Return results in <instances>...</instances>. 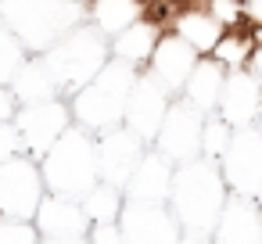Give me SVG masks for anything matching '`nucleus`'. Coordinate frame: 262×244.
<instances>
[{"label": "nucleus", "mask_w": 262, "mask_h": 244, "mask_svg": "<svg viewBox=\"0 0 262 244\" xmlns=\"http://www.w3.org/2000/svg\"><path fill=\"white\" fill-rule=\"evenodd\" d=\"M219 119L230 122V126H244V122H255L258 119V108H262V79L251 76L248 69H233L226 72V83H223V94H219Z\"/></svg>", "instance_id": "nucleus-8"}, {"label": "nucleus", "mask_w": 262, "mask_h": 244, "mask_svg": "<svg viewBox=\"0 0 262 244\" xmlns=\"http://www.w3.org/2000/svg\"><path fill=\"white\" fill-rule=\"evenodd\" d=\"M176 33L198 51V54H208L215 47V40L223 36V26L205 11V8H190V11H180L176 15Z\"/></svg>", "instance_id": "nucleus-12"}, {"label": "nucleus", "mask_w": 262, "mask_h": 244, "mask_svg": "<svg viewBox=\"0 0 262 244\" xmlns=\"http://www.w3.org/2000/svg\"><path fill=\"white\" fill-rule=\"evenodd\" d=\"M172 165L162 154H140L133 176H129V194L133 201H162L172 190Z\"/></svg>", "instance_id": "nucleus-10"}, {"label": "nucleus", "mask_w": 262, "mask_h": 244, "mask_svg": "<svg viewBox=\"0 0 262 244\" xmlns=\"http://www.w3.org/2000/svg\"><path fill=\"white\" fill-rule=\"evenodd\" d=\"M0 119H15V97L0 86Z\"/></svg>", "instance_id": "nucleus-18"}, {"label": "nucleus", "mask_w": 262, "mask_h": 244, "mask_svg": "<svg viewBox=\"0 0 262 244\" xmlns=\"http://www.w3.org/2000/svg\"><path fill=\"white\" fill-rule=\"evenodd\" d=\"M65 122H69V115H65V104H58V101H33L29 108H22L15 115L18 140L36 154H47L54 147V140L65 133Z\"/></svg>", "instance_id": "nucleus-6"}, {"label": "nucleus", "mask_w": 262, "mask_h": 244, "mask_svg": "<svg viewBox=\"0 0 262 244\" xmlns=\"http://www.w3.org/2000/svg\"><path fill=\"white\" fill-rule=\"evenodd\" d=\"M244 15L251 18V26H262V0H244Z\"/></svg>", "instance_id": "nucleus-19"}, {"label": "nucleus", "mask_w": 262, "mask_h": 244, "mask_svg": "<svg viewBox=\"0 0 262 244\" xmlns=\"http://www.w3.org/2000/svg\"><path fill=\"white\" fill-rule=\"evenodd\" d=\"M43 197L40 172L26 158H0V212L11 219H33Z\"/></svg>", "instance_id": "nucleus-4"}, {"label": "nucleus", "mask_w": 262, "mask_h": 244, "mask_svg": "<svg viewBox=\"0 0 262 244\" xmlns=\"http://www.w3.org/2000/svg\"><path fill=\"white\" fill-rule=\"evenodd\" d=\"M104 51V43H101V36L97 33H90V29H83V33H76V36H69L65 43H58L54 51H51V76H54V86L61 90V86H83L90 76H97L101 72V54Z\"/></svg>", "instance_id": "nucleus-3"}, {"label": "nucleus", "mask_w": 262, "mask_h": 244, "mask_svg": "<svg viewBox=\"0 0 262 244\" xmlns=\"http://www.w3.org/2000/svg\"><path fill=\"white\" fill-rule=\"evenodd\" d=\"M255 51V40H251V29H223V36L215 40V47L208 51L212 61H219L226 72L233 69H248V58Z\"/></svg>", "instance_id": "nucleus-14"}, {"label": "nucleus", "mask_w": 262, "mask_h": 244, "mask_svg": "<svg viewBox=\"0 0 262 244\" xmlns=\"http://www.w3.org/2000/svg\"><path fill=\"white\" fill-rule=\"evenodd\" d=\"M15 65H18V54H15V43H11V36H8V29L0 26V83H8L11 79V72H15Z\"/></svg>", "instance_id": "nucleus-16"}, {"label": "nucleus", "mask_w": 262, "mask_h": 244, "mask_svg": "<svg viewBox=\"0 0 262 244\" xmlns=\"http://www.w3.org/2000/svg\"><path fill=\"white\" fill-rule=\"evenodd\" d=\"M126 76H129V61H122V58H119V65L97 72V79H90V86L79 90L76 115L94 129L115 126L126 115V101H129V90H133V83Z\"/></svg>", "instance_id": "nucleus-1"}, {"label": "nucleus", "mask_w": 262, "mask_h": 244, "mask_svg": "<svg viewBox=\"0 0 262 244\" xmlns=\"http://www.w3.org/2000/svg\"><path fill=\"white\" fill-rule=\"evenodd\" d=\"M223 158H226V176H230L233 190L258 197L262 194V133L244 129L237 137H230Z\"/></svg>", "instance_id": "nucleus-5"}, {"label": "nucleus", "mask_w": 262, "mask_h": 244, "mask_svg": "<svg viewBox=\"0 0 262 244\" xmlns=\"http://www.w3.org/2000/svg\"><path fill=\"white\" fill-rule=\"evenodd\" d=\"M18 129L11 126V119H0V158H11L18 151Z\"/></svg>", "instance_id": "nucleus-17"}, {"label": "nucleus", "mask_w": 262, "mask_h": 244, "mask_svg": "<svg viewBox=\"0 0 262 244\" xmlns=\"http://www.w3.org/2000/svg\"><path fill=\"white\" fill-rule=\"evenodd\" d=\"M47 180L58 187V194L83 197L97 180L94 144L83 133H61L54 140V147L47 151Z\"/></svg>", "instance_id": "nucleus-2"}, {"label": "nucleus", "mask_w": 262, "mask_h": 244, "mask_svg": "<svg viewBox=\"0 0 262 244\" xmlns=\"http://www.w3.org/2000/svg\"><path fill=\"white\" fill-rule=\"evenodd\" d=\"M155 43H158V26L144 15V18H137L133 26H126V29L119 33V40H115V54H119L122 61H129V65H140V61L151 58Z\"/></svg>", "instance_id": "nucleus-13"}, {"label": "nucleus", "mask_w": 262, "mask_h": 244, "mask_svg": "<svg viewBox=\"0 0 262 244\" xmlns=\"http://www.w3.org/2000/svg\"><path fill=\"white\" fill-rule=\"evenodd\" d=\"M90 15H94L97 29H104V33L119 29L122 33L126 26H133L144 15V8H140V0H94Z\"/></svg>", "instance_id": "nucleus-15"}, {"label": "nucleus", "mask_w": 262, "mask_h": 244, "mask_svg": "<svg viewBox=\"0 0 262 244\" xmlns=\"http://www.w3.org/2000/svg\"><path fill=\"white\" fill-rule=\"evenodd\" d=\"M205 137V112H198L190 101H180L162 119V151L169 158H190L201 151Z\"/></svg>", "instance_id": "nucleus-7"}, {"label": "nucleus", "mask_w": 262, "mask_h": 244, "mask_svg": "<svg viewBox=\"0 0 262 244\" xmlns=\"http://www.w3.org/2000/svg\"><path fill=\"white\" fill-rule=\"evenodd\" d=\"M248 72L262 79V47H255V51H251V58H248Z\"/></svg>", "instance_id": "nucleus-20"}, {"label": "nucleus", "mask_w": 262, "mask_h": 244, "mask_svg": "<svg viewBox=\"0 0 262 244\" xmlns=\"http://www.w3.org/2000/svg\"><path fill=\"white\" fill-rule=\"evenodd\" d=\"M194 65H198V51H194L180 33L162 36V40L155 43L151 58H147V72H151L169 94H172V90H183V83H187V76L194 72Z\"/></svg>", "instance_id": "nucleus-9"}, {"label": "nucleus", "mask_w": 262, "mask_h": 244, "mask_svg": "<svg viewBox=\"0 0 262 244\" xmlns=\"http://www.w3.org/2000/svg\"><path fill=\"white\" fill-rule=\"evenodd\" d=\"M226 69L219 65V61H198L194 65V72L187 76V83H183V90H187V101L198 108V112H212L215 104H219V94H223V83H226V76H223Z\"/></svg>", "instance_id": "nucleus-11"}]
</instances>
